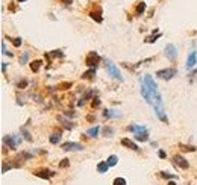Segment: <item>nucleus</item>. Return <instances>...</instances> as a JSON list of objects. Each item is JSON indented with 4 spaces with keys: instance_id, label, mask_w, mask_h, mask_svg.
<instances>
[{
    "instance_id": "1",
    "label": "nucleus",
    "mask_w": 197,
    "mask_h": 185,
    "mask_svg": "<svg viewBox=\"0 0 197 185\" xmlns=\"http://www.w3.org/2000/svg\"><path fill=\"white\" fill-rule=\"evenodd\" d=\"M105 64H106V71H108V74H109L112 79H115L118 82H123V81H124V78H123V74L120 73L117 65H114L109 59H105Z\"/></svg>"
},
{
    "instance_id": "2",
    "label": "nucleus",
    "mask_w": 197,
    "mask_h": 185,
    "mask_svg": "<svg viewBox=\"0 0 197 185\" xmlns=\"http://www.w3.org/2000/svg\"><path fill=\"white\" fill-rule=\"evenodd\" d=\"M177 74L176 68H164V70H158L156 71V78L162 79V81H170Z\"/></svg>"
},
{
    "instance_id": "3",
    "label": "nucleus",
    "mask_w": 197,
    "mask_h": 185,
    "mask_svg": "<svg viewBox=\"0 0 197 185\" xmlns=\"http://www.w3.org/2000/svg\"><path fill=\"white\" fill-rule=\"evenodd\" d=\"M143 82H144V85H146V87L149 88V91L153 94V97L159 94V91H158L156 82H155V81L152 79V76H150V74H146V76H144V81H143Z\"/></svg>"
},
{
    "instance_id": "4",
    "label": "nucleus",
    "mask_w": 197,
    "mask_h": 185,
    "mask_svg": "<svg viewBox=\"0 0 197 185\" xmlns=\"http://www.w3.org/2000/svg\"><path fill=\"white\" fill-rule=\"evenodd\" d=\"M89 17L96 21V23H102L103 21V15H102V6L100 5H94L93 6V9L89 11Z\"/></svg>"
},
{
    "instance_id": "5",
    "label": "nucleus",
    "mask_w": 197,
    "mask_h": 185,
    "mask_svg": "<svg viewBox=\"0 0 197 185\" xmlns=\"http://www.w3.org/2000/svg\"><path fill=\"white\" fill-rule=\"evenodd\" d=\"M99 62H100V56H99L97 52H91V53L86 56V59H85V64H86L89 68H96V67L99 65Z\"/></svg>"
},
{
    "instance_id": "6",
    "label": "nucleus",
    "mask_w": 197,
    "mask_h": 185,
    "mask_svg": "<svg viewBox=\"0 0 197 185\" xmlns=\"http://www.w3.org/2000/svg\"><path fill=\"white\" fill-rule=\"evenodd\" d=\"M164 52H165V56L171 61V62H174L176 59H177V49L174 44H167L165 49H164Z\"/></svg>"
},
{
    "instance_id": "7",
    "label": "nucleus",
    "mask_w": 197,
    "mask_h": 185,
    "mask_svg": "<svg viewBox=\"0 0 197 185\" xmlns=\"http://www.w3.org/2000/svg\"><path fill=\"white\" fill-rule=\"evenodd\" d=\"M173 162L177 165V167H181L182 170H187V169H190V162L182 156V155H174L173 156Z\"/></svg>"
},
{
    "instance_id": "8",
    "label": "nucleus",
    "mask_w": 197,
    "mask_h": 185,
    "mask_svg": "<svg viewBox=\"0 0 197 185\" xmlns=\"http://www.w3.org/2000/svg\"><path fill=\"white\" fill-rule=\"evenodd\" d=\"M3 141H5V144H8V147H9V149L15 150V149H17V144H18V143H21V138H18V137H12V135H6V137L3 138Z\"/></svg>"
},
{
    "instance_id": "9",
    "label": "nucleus",
    "mask_w": 197,
    "mask_h": 185,
    "mask_svg": "<svg viewBox=\"0 0 197 185\" xmlns=\"http://www.w3.org/2000/svg\"><path fill=\"white\" fill-rule=\"evenodd\" d=\"M62 150H73V152H80V150H83V144H80V143H71V141H68V143H64V144H62Z\"/></svg>"
},
{
    "instance_id": "10",
    "label": "nucleus",
    "mask_w": 197,
    "mask_h": 185,
    "mask_svg": "<svg viewBox=\"0 0 197 185\" xmlns=\"http://www.w3.org/2000/svg\"><path fill=\"white\" fill-rule=\"evenodd\" d=\"M34 175H35L37 178H41V179H50V178L55 176V173L50 172L49 169H38V170L34 172Z\"/></svg>"
},
{
    "instance_id": "11",
    "label": "nucleus",
    "mask_w": 197,
    "mask_h": 185,
    "mask_svg": "<svg viewBox=\"0 0 197 185\" xmlns=\"http://www.w3.org/2000/svg\"><path fill=\"white\" fill-rule=\"evenodd\" d=\"M140 91H141V96L146 99V102L149 103V105H152L153 103V99H152V92L149 91V88L144 85V82L141 84V88H140Z\"/></svg>"
},
{
    "instance_id": "12",
    "label": "nucleus",
    "mask_w": 197,
    "mask_h": 185,
    "mask_svg": "<svg viewBox=\"0 0 197 185\" xmlns=\"http://www.w3.org/2000/svg\"><path fill=\"white\" fill-rule=\"evenodd\" d=\"M155 112H156L158 118H159L162 123L168 125V118H167V114H165V111H164V108H162V106H156V105H155Z\"/></svg>"
},
{
    "instance_id": "13",
    "label": "nucleus",
    "mask_w": 197,
    "mask_h": 185,
    "mask_svg": "<svg viewBox=\"0 0 197 185\" xmlns=\"http://www.w3.org/2000/svg\"><path fill=\"white\" fill-rule=\"evenodd\" d=\"M197 64V52H191L190 53V56H188V59H187V68L190 70V68H194Z\"/></svg>"
},
{
    "instance_id": "14",
    "label": "nucleus",
    "mask_w": 197,
    "mask_h": 185,
    "mask_svg": "<svg viewBox=\"0 0 197 185\" xmlns=\"http://www.w3.org/2000/svg\"><path fill=\"white\" fill-rule=\"evenodd\" d=\"M121 146H124V147H127V149H132V150H135V152H140V147H138L133 141H130V140H127V138H121Z\"/></svg>"
},
{
    "instance_id": "15",
    "label": "nucleus",
    "mask_w": 197,
    "mask_h": 185,
    "mask_svg": "<svg viewBox=\"0 0 197 185\" xmlns=\"http://www.w3.org/2000/svg\"><path fill=\"white\" fill-rule=\"evenodd\" d=\"M127 131L135 132V134H141V132H147V128L146 126H138V125H130V126H127Z\"/></svg>"
},
{
    "instance_id": "16",
    "label": "nucleus",
    "mask_w": 197,
    "mask_h": 185,
    "mask_svg": "<svg viewBox=\"0 0 197 185\" xmlns=\"http://www.w3.org/2000/svg\"><path fill=\"white\" fill-rule=\"evenodd\" d=\"M103 117L105 118H120L121 115H120V112L114 111V109H105L103 111Z\"/></svg>"
},
{
    "instance_id": "17",
    "label": "nucleus",
    "mask_w": 197,
    "mask_h": 185,
    "mask_svg": "<svg viewBox=\"0 0 197 185\" xmlns=\"http://www.w3.org/2000/svg\"><path fill=\"white\" fill-rule=\"evenodd\" d=\"M144 11H146V3H144V2L137 3V8H135V15H137V17H140V15H143V14H144Z\"/></svg>"
},
{
    "instance_id": "18",
    "label": "nucleus",
    "mask_w": 197,
    "mask_h": 185,
    "mask_svg": "<svg viewBox=\"0 0 197 185\" xmlns=\"http://www.w3.org/2000/svg\"><path fill=\"white\" fill-rule=\"evenodd\" d=\"M73 87V82H59L58 85H56V90H59V91H67V90H70Z\"/></svg>"
},
{
    "instance_id": "19",
    "label": "nucleus",
    "mask_w": 197,
    "mask_h": 185,
    "mask_svg": "<svg viewBox=\"0 0 197 185\" xmlns=\"http://www.w3.org/2000/svg\"><path fill=\"white\" fill-rule=\"evenodd\" d=\"M29 65H31V70H32L34 73H38V71H39V67L42 65V61H41V59H35V61H32Z\"/></svg>"
},
{
    "instance_id": "20",
    "label": "nucleus",
    "mask_w": 197,
    "mask_h": 185,
    "mask_svg": "<svg viewBox=\"0 0 197 185\" xmlns=\"http://www.w3.org/2000/svg\"><path fill=\"white\" fill-rule=\"evenodd\" d=\"M94 74H96V68H88L85 73H82V79L89 81V79H93V78H94Z\"/></svg>"
},
{
    "instance_id": "21",
    "label": "nucleus",
    "mask_w": 197,
    "mask_h": 185,
    "mask_svg": "<svg viewBox=\"0 0 197 185\" xmlns=\"http://www.w3.org/2000/svg\"><path fill=\"white\" fill-rule=\"evenodd\" d=\"M99 131H100V129H99V126H93L91 129H88V131H86V135H88V137H91V138H97Z\"/></svg>"
},
{
    "instance_id": "22",
    "label": "nucleus",
    "mask_w": 197,
    "mask_h": 185,
    "mask_svg": "<svg viewBox=\"0 0 197 185\" xmlns=\"http://www.w3.org/2000/svg\"><path fill=\"white\" fill-rule=\"evenodd\" d=\"M108 169H109V165H108L106 161H102V162L97 164V172H99V173H106Z\"/></svg>"
},
{
    "instance_id": "23",
    "label": "nucleus",
    "mask_w": 197,
    "mask_h": 185,
    "mask_svg": "<svg viewBox=\"0 0 197 185\" xmlns=\"http://www.w3.org/2000/svg\"><path fill=\"white\" fill-rule=\"evenodd\" d=\"M59 140H61V131H58V132L52 134V135H50V138H49V141H50V144H58V143H59Z\"/></svg>"
},
{
    "instance_id": "24",
    "label": "nucleus",
    "mask_w": 197,
    "mask_h": 185,
    "mask_svg": "<svg viewBox=\"0 0 197 185\" xmlns=\"http://www.w3.org/2000/svg\"><path fill=\"white\" fill-rule=\"evenodd\" d=\"M106 162H108L109 167H115V165L118 164V156L117 155H111V156L106 159Z\"/></svg>"
},
{
    "instance_id": "25",
    "label": "nucleus",
    "mask_w": 197,
    "mask_h": 185,
    "mask_svg": "<svg viewBox=\"0 0 197 185\" xmlns=\"http://www.w3.org/2000/svg\"><path fill=\"white\" fill-rule=\"evenodd\" d=\"M179 149H181L182 152H196L197 150L194 146H188V144H184V143L179 144Z\"/></svg>"
},
{
    "instance_id": "26",
    "label": "nucleus",
    "mask_w": 197,
    "mask_h": 185,
    "mask_svg": "<svg viewBox=\"0 0 197 185\" xmlns=\"http://www.w3.org/2000/svg\"><path fill=\"white\" fill-rule=\"evenodd\" d=\"M20 134L23 135V138L26 140V141H32V140H34V138H32V135L29 134V131H27L24 126H23V128H20Z\"/></svg>"
},
{
    "instance_id": "27",
    "label": "nucleus",
    "mask_w": 197,
    "mask_h": 185,
    "mask_svg": "<svg viewBox=\"0 0 197 185\" xmlns=\"http://www.w3.org/2000/svg\"><path fill=\"white\" fill-rule=\"evenodd\" d=\"M135 140H137V141H141V143L147 141V140H149V132H141V134H135Z\"/></svg>"
},
{
    "instance_id": "28",
    "label": "nucleus",
    "mask_w": 197,
    "mask_h": 185,
    "mask_svg": "<svg viewBox=\"0 0 197 185\" xmlns=\"http://www.w3.org/2000/svg\"><path fill=\"white\" fill-rule=\"evenodd\" d=\"M58 120H59V122L64 125V128H65V129H73V128H75V123H71V122H67L64 117H58Z\"/></svg>"
},
{
    "instance_id": "29",
    "label": "nucleus",
    "mask_w": 197,
    "mask_h": 185,
    "mask_svg": "<svg viewBox=\"0 0 197 185\" xmlns=\"http://www.w3.org/2000/svg\"><path fill=\"white\" fill-rule=\"evenodd\" d=\"M158 38H161V34H156L155 37H153V35H152V37H147V38L144 40V43H147V44H152V43H155V41H156Z\"/></svg>"
},
{
    "instance_id": "30",
    "label": "nucleus",
    "mask_w": 197,
    "mask_h": 185,
    "mask_svg": "<svg viewBox=\"0 0 197 185\" xmlns=\"http://www.w3.org/2000/svg\"><path fill=\"white\" fill-rule=\"evenodd\" d=\"M8 40H11L12 41V44L15 47H20L21 46V43H23V40L20 38V37H17V38H11V37H8Z\"/></svg>"
},
{
    "instance_id": "31",
    "label": "nucleus",
    "mask_w": 197,
    "mask_h": 185,
    "mask_svg": "<svg viewBox=\"0 0 197 185\" xmlns=\"http://www.w3.org/2000/svg\"><path fill=\"white\" fill-rule=\"evenodd\" d=\"M49 55H50V58H62V56H64L62 50H53V52H50Z\"/></svg>"
},
{
    "instance_id": "32",
    "label": "nucleus",
    "mask_w": 197,
    "mask_h": 185,
    "mask_svg": "<svg viewBox=\"0 0 197 185\" xmlns=\"http://www.w3.org/2000/svg\"><path fill=\"white\" fill-rule=\"evenodd\" d=\"M102 134H103L105 137H112V134H114V131H112L111 128H108V126H105V128H103V131H102Z\"/></svg>"
},
{
    "instance_id": "33",
    "label": "nucleus",
    "mask_w": 197,
    "mask_h": 185,
    "mask_svg": "<svg viewBox=\"0 0 197 185\" xmlns=\"http://www.w3.org/2000/svg\"><path fill=\"white\" fill-rule=\"evenodd\" d=\"M99 106H100V99H99V97H94V99L91 100V108L96 109V108H99Z\"/></svg>"
},
{
    "instance_id": "34",
    "label": "nucleus",
    "mask_w": 197,
    "mask_h": 185,
    "mask_svg": "<svg viewBox=\"0 0 197 185\" xmlns=\"http://www.w3.org/2000/svg\"><path fill=\"white\" fill-rule=\"evenodd\" d=\"M159 176H161V178H164V179H174V178H176L174 175L167 173V172H161V173H159Z\"/></svg>"
},
{
    "instance_id": "35",
    "label": "nucleus",
    "mask_w": 197,
    "mask_h": 185,
    "mask_svg": "<svg viewBox=\"0 0 197 185\" xmlns=\"http://www.w3.org/2000/svg\"><path fill=\"white\" fill-rule=\"evenodd\" d=\"M112 185H127V182H126V179H123V178H115Z\"/></svg>"
},
{
    "instance_id": "36",
    "label": "nucleus",
    "mask_w": 197,
    "mask_h": 185,
    "mask_svg": "<svg viewBox=\"0 0 197 185\" xmlns=\"http://www.w3.org/2000/svg\"><path fill=\"white\" fill-rule=\"evenodd\" d=\"M68 165H70V159H68V158H64V159L59 162V167H61V169H67Z\"/></svg>"
},
{
    "instance_id": "37",
    "label": "nucleus",
    "mask_w": 197,
    "mask_h": 185,
    "mask_svg": "<svg viewBox=\"0 0 197 185\" xmlns=\"http://www.w3.org/2000/svg\"><path fill=\"white\" fill-rule=\"evenodd\" d=\"M27 59H29V52H24V53H23V56L20 58V64H21V65H23V64H26V62H27Z\"/></svg>"
},
{
    "instance_id": "38",
    "label": "nucleus",
    "mask_w": 197,
    "mask_h": 185,
    "mask_svg": "<svg viewBox=\"0 0 197 185\" xmlns=\"http://www.w3.org/2000/svg\"><path fill=\"white\" fill-rule=\"evenodd\" d=\"M26 87H27V81H21V82L17 84V88H18V90H23V88H26Z\"/></svg>"
},
{
    "instance_id": "39",
    "label": "nucleus",
    "mask_w": 197,
    "mask_h": 185,
    "mask_svg": "<svg viewBox=\"0 0 197 185\" xmlns=\"http://www.w3.org/2000/svg\"><path fill=\"white\" fill-rule=\"evenodd\" d=\"M2 55H8V56H12V53L6 50V46H5V43H2Z\"/></svg>"
},
{
    "instance_id": "40",
    "label": "nucleus",
    "mask_w": 197,
    "mask_h": 185,
    "mask_svg": "<svg viewBox=\"0 0 197 185\" xmlns=\"http://www.w3.org/2000/svg\"><path fill=\"white\" fill-rule=\"evenodd\" d=\"M8 9H9L11 12H17V6H15V3H14V2H11V3L8 5Z\"/></svg>"
},
{
    "instance_id": "41",
    "label": "nucleus",
    "mask_w": 197,
    "mask_h": 185,
    "mask_svg": "<svg viewBox=\"0 0 197 185\" xmlns=\"http://www.w3.org/2000/svg\"><path fill=\"white\" fill-rule=\"evenodd\" d=\"M158 156H159V158H161V159H164V158H165V156H167V153H165V152H164V150H159V152H158Z\"/></svg>"
},
{
    "instance_id": "42",
    "label": "nucleus",
    "mask_w": 197,
    "mask_h": 185,
    "mask_svg": "<svg viewBox=\"0 0 197 185\" xmlns=\"http://www.w3.org/2000/svg\"><path fill=\"white\" fill-rule=\"evenodd\" d=\"M65 117H70V118H71V117H75V112H73V111H67V112H65Z\"/></svg>"
},
{
    "instance_id": "43",
    "label": "nucleus",
    "mask_w": 197,
    "mask_h": 185,
    "mask_svg": "<svg viewBox=\"0 0 197 185\" xmlns=\"http://www.w3.org/2000/svg\"><path fill=\"white\" fill-rule=\"evenodd\" d=\"M6 67H8V64L6 62H2V71L3 73H6Z\"/></svg>"
},
{
    "instance_id": "44",
    "label": "nucleus",
    "mask_w": 197,
    "mask_h": 185,
    "mask_svg": "<svg viewBox=\"0 0 197 185\" xmlns=\"http://www.w3.org/2000/svg\"><path fill=\"white\" fill-rule=\"evenodd\" d=\"M85 105V99H80V100H78V106H83Z\"/></svg>"
},
{
    "instance_id": "45",
    "label": "nucleus",
    "mask_w": 197,
    "mask_h": 185,
    "mask_svg": "<svg viewBox=\"0 0 197 185\" xmlns=\"http://www.w3.org/2000/svg\"><path fill=\"white\" fill-rule=\"evenodd\" d=\"M86 120H88V122H94V120H96V117H94V115H88V117H86Z\"/></svg>"
},
{
    "instance_id": "46",
    "label": "nucleus",
    "mask_w": 197,
    "mask_h": 185,
    "mask_svg": "<svg viewBox=\"0 0 197 185\" xmlns=\"http://www.w3.org/2000/svg\"><path fill=\"white\" fill-rule=\"evenodd\" d=\"M61 2H62L64 5H71V3H73V0H61Z\"/></svg>"
},
{
    "instance_id": "47",
    "label": "nucleus",
    "mask_w": 197,
    "mask_h": 185,
    "mask_svg": "<svg viewBox=\"0 0 197 185\" xmlns=\"http://www.w3.org/2000/svg\"><path fill=\"white\" fill-rule=\"evenodd\" d=\"M167 185H176V182H174V181H170V182H168Z\"/></svg>"
},
{
    "instance_id": "48",
    "label": "nucleus",
    "mask_w": 197,
    "mask_h": 185,
    "mask_svg": "<svg viewBox=\"0 0 197 185\" xmlns=\"http://www.w3.org/2000/svg\"><path fill=\"white\" fill-rule=\"evenodd\" d=\"M18 2H26V0H18Z\"/></svg>"
}]
</instances>
